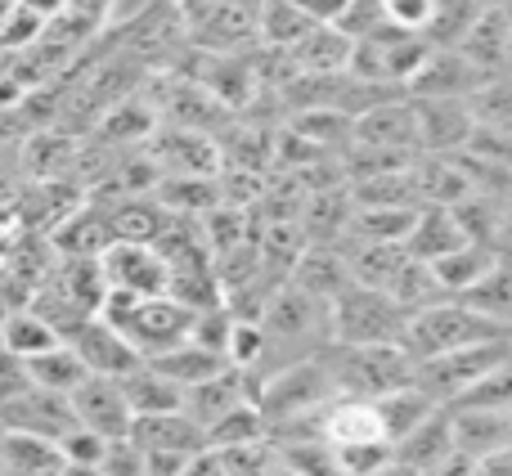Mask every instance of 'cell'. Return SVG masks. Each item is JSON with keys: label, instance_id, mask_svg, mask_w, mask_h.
I'll list each match as a JSON object with an SVG mask.
<instances>
[{"label": "cell", "instance_id": "83f0119b", "mask_svg": "<svg viewBox=\"0 0 512 476\" xmlns=\"http://www.w3.org/2000/svg\"><path fill=\"white\" fill-rule=\"evenodd\" d=\"M23 369H27V382H32V387L59 391V396H72V391H77L81 382L90 378L86 364H81V355L72 351L68 342H59L54 351H45V355H36V360H27Z\"/></svg>", "mask_w": 512, "mask_h": 476}, {"label": "cell", "instance_id": "ac0fdd59", "mask_svg": "<svg viewBox=\"0 0 512 476\" xmlns=\"http://www.w3.org/2000/svg\"><path fill=\"white\" fill-rule=\"evenodd\" d=\"M463 243H472V234L463 230V221H459L454 207H418L414 230H409V238H405V252L432 265V261L450 256L454 247H463Z\"/></svg>", "mask_w": 512, "mask_h": 476}, {"label": "cell", "instance_id": "2e32d148", "mask_svg": "<svg viewBox=\"0 0 512 476\" xmlns=\"http://www.w3.org/2000/svg\"><path fill=\"white\" fill-rule=\"evenodd\" d=\"M288 54L301 77H342V72L351 68L355 41L337 23H319V27H310Z\"/></svg>", "mask_w": 512, "mask_h": 476}, {"label": "cell", "instance_id": "f6af8a7d", "mask_svg": "<svg viewBox=\"0 0 512 476\" xmlns=\"http://www.w3.org/2000/svg\"><path fill=\"white\" fill-rule=\"evenodd\" d=\"M504 18H508V72H512V5H504Z\"/></svg>", "mask_w": 512, "mask_h": 476}, {"label": "cell", "instance_id": "ffe728a7", "mask_svg": "<svg viewBox=\"0 0 512 476\" xmlns=\"http://www.w3.org/2000/svg\"><path fill=\"white\" fill-rule=\"evenodd\" d=\"M459 54L481 77H508V18L504 9H481L477 23L459 41Z\"/></svg>", "mask_w": 512, "mask_h": 476}, {"label": "cell", "instance_id": "30bf717a", "mask_svg": "<svg viewBox=\"0 0 512 476\" xmlns=\"http://www.w3.org/2000/svg\"><path fill=\"white\" fill-rule=\"evenodd\" d=\"M72 414H77V427L99 432L104 441L131 436V423H135L131 405H126V396H122V382L117 378H95V373L72 391Z\"/></svg>", "mask_w": 512, "mask_h": 476}, {"label": "cell", "instance_id": "3957f363", "mask_svg": "<svg viewBox=\"0 0 512 476\" xmlns=\"http://www.w3.org/2000/svg\"><path fill=\"white\" fill-rule=\"evenodd\" d=\"M328 378L337 396L382 400L414 382V355L405 346H328Z\"/></svg>", "mask_w": 512, "mask_h": 476}, {"label": "cell", "instance_id": "e575fe53", "mask_svg": "<svg viewBox=\"0 0 512 476\" xmlns=\"http://www.w3.org/2000/svg\"><path fill=\"white\" fill-rule=\"evenodd\" d=\"M99 472L104 476H149V454H144L131 436H117V441H108Z\"/></svg>", "mask_w": 512, "mask_h": 476}, {"label": "cell", "instance_id": "e0dca14e", "mask_svg": "<svg viewBox=\"0 0 512 476\" xmlns=\"http://www.w3.org/2000/svg\"><path fill=\"white\" fill-rule=\"evenodd\" d=\"M113 221H108V207L104 203H86V207H72L68 216L59 221L54 230V252L59 256H104L113 247Z\"/></svg>", "mask_w": 512, "mask_h": 476}, {"label": "cell", "instance_id": "1f68e13d", "mask_svg": "<svg viewBox=\"0 0 512 476\" xmlns=\"http://www.w3.org/2000/svg\"><path fill=\"white\" fill-rule=\"evenodd\" d=\"M265 436H270V423H265L256 400L234 405L230 414H221L207 427V445H212V450H234V445H252V441H265Z\"/></svg>", "mask_w": 512, "mask_h": 476}, {"label": "cell", "instance_id": "9a60e30c", "mask_svg": "<svg viewBox=\"0 0 512 476\" xmlns=\"http://www.w3.org/2000/svg\"><path fill=\"white\" fill-rule=\"evenodd\" d=\"M319 436H324L333 450H346V445H373L387 441V427L378 418V405L373 400H355V396H333L319 414Z\"/></svg>", "mask_w": 512, "mask_h": 476}, {"label": "cell", "instance_id": "d6a6232c", "mask_svg": "<svg viewBox=\"0 0 512 476\" xmlns=\"http://www.w3.org/2000/svg\"><path fill=\"white\" fill-rule=\"evenodd\" d=\"M261 355H265V333H261V319H234L230 328V342H225V364L243 373L261 369Z\"/></svg>", "mask_w": 512, "mask_h": 476}, {"label": "cell", "instance_id": "603a6c76", "mask_svg": "<svg viewBox=\"0 0 512 476\" xmlns=\"http://www.w3.org/2000/svg\"><path fill=\"white\" fill-rule=\"evenodd\" d=\"M108 221H113L117 243H158L162 230H167V221H171V212L153 194H135V198L108 203Z\"/></svg>", "mask_w": 512, "mask_h": 476}, {"label": "cell", "instance_id": "d6986e66", "mask_svg": "<svg viewBox=\"0 0 512 476\" xmlns=\"http://www.w3.org/2000/svg\"><path fill=\"white\" fill-rule=\"evenodd\" d=\"M450 427L454 450L472 454V459L512 445V409H450Z\"/></svg>", "mask_w": 512, "mask_h": 476}, {"label": "cell", "instance_id": "7c38bea8", "mask_svg": "<svg viewBox=\"0 0 512 476\" xmlns=\"http://www.w3.org/2000/svg\"><path fill=\"white\" fill-rule=\"evenodd\" d=\"M149 153L167 176H216L221 171L216 144L207 140V131H194V126H162Z\"/></svg>", "mask_w": 512, "mask_h": 476}, {"label": "cell", "instance_id": "7402d4cb", "mask_svg": "<svg viewBox=\"0 0 512 476\" xmlns=\"http://www.w3.org/2000/svg\"><path fill=\"white\" fill-rule=\"evenodd\" d=\"M454 450V427H450V409H436L427 423H418L409 436H400L396 445H391V459H400L405 468H414L423 476L432 463H441L445 454Z\"/></svg>", "mask_w": 512, "mask_h": 476}, {"label": "cell", "instance_id": "74e56055", "mask_svg": "<svg viewBox=\"0 0 512 476\" xmlns=\"http://www.w3.org/2000/svg\"><path fill=\"white\" fill-rule=\"evenodd\" d=\"M490 247L499 256H512V194H504L499 203V221H495V234H490Z\"/></svg>", "mask_w": 512, "mask_h": 476}, {"label": "cell", "instance_id": "7bdbcfd3", "mask_svg": "<svg viewBox=\"0 0 512 476\" xmlns=\"http://www.w3.org/2000/svg\"><path fill=\"white\" fill-rule=\"evenodd\" d=\"M373 476H418V472H414V468H405L400 459H387V463H382V468L373 472Z\"/></svg>", "mask_w": 512, "mask_h": 476}, {"label": "cell", "instance_id": "836d02e7", "mask_svg": "<svg viewBox=\"0 0 512 476\" xmlns=\"http://www.w3.org/2000/svg\"><path fill=\"white\" fill-rule=\"evenodd\" d=\"M45 18L41 14H32V9H23V5H14V0H9L5 5V14H0V45H32V41H41L45 36Z\"/></svg>", "mask_w": 512, "mask_h": 476}, {"label": "cell", "instance_id": "7dc6e473", "mask_svg": "<svg viewBox=\"0 0 512 476\" xmlns=\"http://www.w3.org/2000/svg\"><path fill=\"white\" fill-rule=\"evenodd\" d=\"M0 476H9V472H5V468H0Z\"/></svg>", "mask_w": 512, "mask_h": 476}, {"label": "cell", "instance_id": "d590c367", "mask_svg": "<svg viewBox=\"0 0 512 476\" xmlns=\"http://www.w3.org/2000/svg\"><path fill=\"white\" fill-rule=\"evenodd\" d=\"M104 450H108V441L99 432H86V427H72V432L59 441L63 463H72V468H99V463H104Z\"/></svg>", "mask_w": 512, "mask_h": 476}, {"label": "cell", "instance_id": "bcb514c9", "mask_svg": "<svg viewBox=\"0 0 512 476\" xmlns=\"http://www.w3.org/2000/svg\"><path fill=\"white\" fill-rule=\"evenodd\" d=\"M477 9H504V5H512V0H472Z\"/></svg>", "mask_w": 512, "mask_h": 476}, {"label": "cell", "instance_id": "8d00e7d4", "mask_svg": "<svg viewBox=\"0 0 512 476\" xmlns=\"http://www.w3.org/2000/svg\"><path fill=\"white\" fill-rule=\"evenodd\" d=\"M292 5H297L301 14L319 27V23H342V14H346V5H351V0H292Z\"/></svg>", "mask_w": 512, "mask_h": 476}, {"label": "cell", "instance_id": "b9f144b4", "mask_svg": "<svg viewBox=\"0 0 512 476\" xmlns=\"http://www.w3.org/2000/svg\"><path fill=\"white\" fill-rule=\"evenodd\" d=\"M14 5L32 9V14H41L45 23H54L59 14H68V0H14Z\"/></svg>", "mask_w": 512, "mask_h": 476}, {"label": "cell", "instance_id": "ba28073f", "mask_svg": "<svg viewBox=\"0 0 512 476\" xmlns=\"http://www.w3.org/2000/svg\"><path fill=\"white\" fill-rule=\"evenodd\" d=\"M99 265H104L108 288L135 292V297H162L171 288V265L153 243H113L99 256Z\"/></svg>", "mask_w": 512, "mask_h": 476}, {"label": "cell", "instance_id": "8fae6325", "mask_svg": "<svg viewBox=\"0 0 512 476\" xmlns=\"http://www.w3.org/2000/svg\"><path fill=\"white\" fill-rule=\"evenodd\" d=\"M418 113V144L427 153H459L477 135V117H472L468 99H414Z\"/></svg>", "mask_w": 512, "mask_h": 476}, {"label": "cell", "instance_id": "f1b7e54d", "mask_svg": "<svg viewBox=\"0 0 512 476\" xmlns=\"http://www.w3.org/2000/svg\"><path fill=\"white\" fill-rule=\"evenodd\" d=\"M378 405V418H382V427H387V441L396 445L400 436H409L418 423H427V418L436 414V400L427 396V391H418L414 382L409 387H400V391H391V396H382V400H373Z\"/></svg>", "mask_w": 512, "mask_h": 476}, {"label": "cell", "instance_id": "4316f807", "mask_svg": "<svg viewBox=\"0 0 512 476\" xmlns=\"http://www.w3.org/2000/svg\"><path fill=\"white\" fill-rule=\"evenodd\" d=\"M0 342H5V351L14 355V360L27 364V360H36V355L54 351L63 337L54 333V328L45 324L32 306H18V310H9V315L0 319Z\"/></svg>", "mask_w": 512, "mask_h": 476}, {"label": "cell", "instance_id": "44dd1931", "mask_svg": "<svg viewBox=\"0 0 512 476\" xmlns=\"http://www.w3.org/2000/svg\"><path fill=\"white\" fill-rule=\"evenodd\" d=\"M0 468H5L9 476H59L63 472L59 441L0 427Z\"/></svg>", "mask_w": 512, "mask_h": 476}, {"label": "cell", "instance_id": "ee69618b", "mask_svg": "<svg viewBox=\"0 0 512 476\" xmlns=\"http://www.w3.org/2000/svg\"><path fill=\"white\" fill-rule=\"evenodd\" d=\"M14 243H18V238L9 234L5 225H0V265H9V256H14Z\"/></svg>", "mask_w": 512, "mask_h": 476}, {"label": "cell", "instance_id": "5b68a950", "mask_svg": "<svg viewBox=\"0 0 512 476\" xmlns=\"http://www.w3.org/2000/svg\"><path fill=\"white\" fill-rule=\"evenodd\" d=\"M504 360H512V337H495V342H481V346H463V351L432 355V360H414V387L427 391L441 409H450L472 382H481Z\"/></svg>", "mask_w": 512, "mask_h": 476}, {"label": "cell", "instance_id": "5bb4252c", "mask_svg": "<svg viewBox=\"0 0 512 476\" xmlns=\"http://www.w3.org/2000/svg\"><path fill=\"white\" fill-rule=\"evenodd\" d=\"M131 441L140 445L144 454H189L207 450V432L185 414V409H167V414H140L131 423Z\"/></svg>", "mask_w": 512, "mask_h": 476}, {"label": "cell", "instance_id": "f35d334b", "mask_svg": "<svg viewBox=\"0 0 512 476\" xmlns=\"http://www.w3.org/2000/svg\"><path fill=\"white\" fill-rule=\"evenodd\" d=\"M472 476H512V445L495 454H481V459H472Z\"/></svg>", "mask_w": 512, "mask_h": 476}, {"label": "cell", "instance_id": "cb8c5ba5", "mask_svg": "<svg viewBox=\"0 0 512 476\" xmlns=\"http://www.w3.org/2000/svg\"><path fill=\"white\" fill-rule=\"evenodd\" d=\"M149 364L162 373V378L176 382L180 391H189V387H198V382H207V378H216V373L230 369V364H225V355H216V351H207V346H198L194 337H185V342L171 346V351L149 355Z\"/></svg>", "mask_w": 512, "mask_h": 476}, {"label": "cell", "instance_id": "4dcf8cb0", "mask_svg": "<svg viewBox=\"0 0 512 476\" xmlns=\"http://www.w3.org/2000/svg\"><path fill=\"white\" fill-rule=\"evenodd\" d=\"M310 27H315V23H310V18L301 14L292 0H261V5H256V36H261L270 50L288 54L292 45L310 32Z\"/></svg>", "mask_w": 512, "mask_h": 476}, {"label": "cell", "instance_id": "277c9868", "mask_svg": "<svg viewBox=\"0 0 512 476\" xmlns=\"http://www.w3.org/2000/svg\"><path fill=\"white\" fill-rule=\"evenodd\" d=\"M333 346H400L409 310L391 292L346 283L333 297Z\"/></svg>", "mask_w": 512, "mask_h": 476}, {"label": "cell", "instance_id": "d4e9b609", "mask_svg": "<svg viewBox=\"0 0 512 476\" xmlns=\"http://www.w3.org/2000/svg\"><path fill=\"white\" fill-rule=\"evenodd\" d=\"M499 261V252L490 243H463L454 247L450 256H441V261H432V274H436V288L445 292V297H463L468 288H477L481 279H486V270Z\"/></svg>", "mask_w": 512, "mask_h": 476}, {"label": "cell", "instance_id": "f546056e", "mask_svg": "<svg viewBox=\"0 0 512 476\" xmlns=\"http://www.w3.org/2000/svg\"><path fill=\"white\" fill-rule=\"evenodd\" d=\"M463 301L472 310H481L486 319H495L504 333H512V256H499L486 270V279L463 292Z\"/></svg>", "mask_w": 512, "mask_h": 476}, {"label": "cell", "instance_id": "7a4b0ae2", "mask_svg": "<svg viewBox=\"0 0 512 476\" xmlns=\"http://www.w3.org/2000/svg\"><path fill=\"white\" fill-rule=\"evenodd\" d=\"M495 337H512L495 319H486L481 310H472L463 297H441L432 306L414 310L405 324V351L414 360H432V355H450L463 351V346H481V342H495Z\"/></svg>", "mask_w": 512, "mask_h": 476}, {"label": "cell", "instance_id": "484cf974", "mask_svg": "<svg viewBox=\"0 0 512 476\" xmlns=\"http://www.w3.org/2000/svg\"><path fill=\"white\" fill-rule=\"evenodd\" d=\"M117 382H122V396H126V405H131L135 418L140 414H167V409L185 405V391H180L171 378H162L149 360H144L140 369H131L126 378H117Z\"/></svg>", "mask_w": 512, "mask_h": 476}, {"label": "cell", "instance_id": "52a82bcc", "mask_svg": "<svg viewBox=\"0 0 512 476\" xmlns=\"http://www.w3.org/2000/svg\"><path fill=\"white\" fill-rule=\"evenodd\" d=\"M0 427L9 432H32V436H50V441H63V436L77 427V414H72V396H59V391H41L27 382L18 396L0 400Z\"/></svg>", "mask_w": 512, "mask_h": 476}, {"label": "cell", "instance_id": "9c48e42d", "mask_svg": "<svg viewBox=\"0 0 512 476\" xmlns=\"http://www.w3.org/2000/svg\"><path fill=\"white\" fill-rule=\"evenodd\" d=\"M68 346L81 355L86 373H95V378H126L131 369H140L144 364V355L131 346V337L117 333V328L104 324L99 315H90L86 324L68 337Z\"/></svg>", "mask_w": 512, "mask_h": 476}, {"label": "cell", "instance_id": "8992f818", "mask_svg": "<svg viewBox=\"0 0 512 476\" xmlns=\"http://www.w3.org/2000/svg\"><path fill=\"white\" fill-rule=\"evenodd\" d=\"M194 315L198 310H189L185 301H176L171 292H162V297H140L122 333L131 337V346L149 360V355L171 351V346L185 342L189 328H194Z\"/></svg>", "mask_w": 512, "mask_h": 476}, {"label": "cell", "instance_id": "ab89813d", "mask_svg": "<svg viewBox=\"0 0 512 476\" xmlns=\"http://www.w3.org/2000/svg\"><path fill=\"white\" fill-rule=\"evenodd\" d=\"M180 476H230V472H225L221 454H216L212 445H207V450H198L194 459H189L185 468H180Z\"/></svg>", "mask_w": 512, "mask_h": 476}, {"label": "cell", "instance_id": "6da1fadb", "mask_svg": "<svg viewBox=\"0 0 512 476\" xmlns=\"http://www.w3.org/2000/svg\"><path fill=\"white\" fill-rule=\"evenodd\" d=\"M261 333H265V355L256 378H270V373L288 369V364L315 360L333 346V310L328 301L310 297L297 283H283L270 292L261 310Z\"/></svg>", "mask_w": 512, "mask_h": 476}, {"label": "cell", "instance_id": "60d3db41", "mask_svg": "<svg viewBox=\"0 0 512 476\" xmlns=\"http://www.w3.org/2000/svg\"><path fill=\"white\" fill-rule=\"evenodd\" d=\"M423 476H472V454H463V450H450L441 463H432Z\"/></svg>", "mask_w": 512, "mask_h": 476}, {"label": "cell", "instance_id": "4fadbf2b", "mask_svg": "<svg viewBox=\"0 0 512 476\" xmlns=\"http://www.w3.org/2000/svg\"><path fill=\"white\" fill-rule=\"evenodd\" d=\"M256 391H261V378H256V373L225 369V373H216V378L189 387L185 391V405H180V409H185V414L207 432V427H212L221 414H230L234 405H248V400H256Z\"/></svg>", "mask_w": 512, "mask_h": 476}]
</instances>
